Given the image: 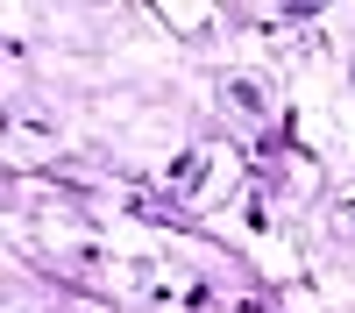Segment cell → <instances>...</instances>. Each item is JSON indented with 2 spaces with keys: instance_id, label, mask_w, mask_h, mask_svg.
Masks as SVG:
<instances>
[]
</instances>
